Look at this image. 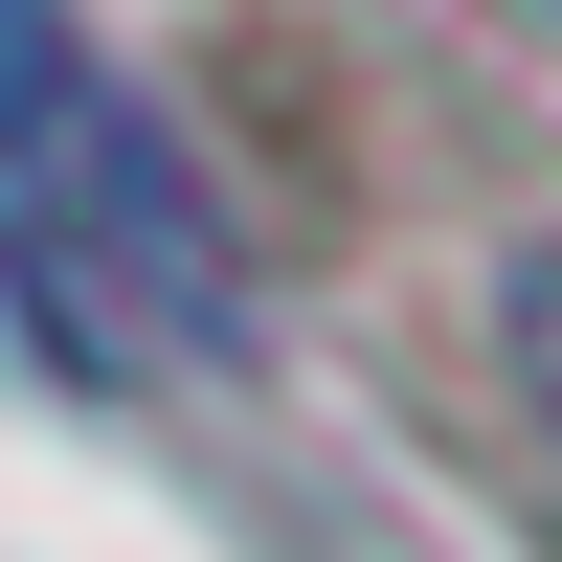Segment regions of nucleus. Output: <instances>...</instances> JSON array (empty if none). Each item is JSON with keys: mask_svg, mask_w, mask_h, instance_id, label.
I'll return each instance as SVG.
<instances>
[{"mask_svg": "<svg viewBox=\"0 0 562 562\" xmlns=\"http://www.w3.org/2000/svg\"><path fill=\"white\" fill-rule=\"evenodd\" d=\"M0 270H23V338L68 360V383H180V360L248 338L225 203L180 180V135L135 113L45 0H0Z\"/></svg>", "mask_w": 562, "mask_h": 562, "instance_id": "1", "label": "nucleus"}]
</instances>
